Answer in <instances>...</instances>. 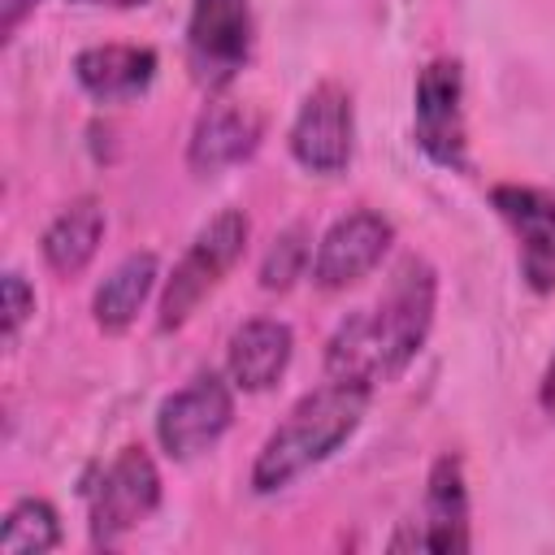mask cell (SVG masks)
Instances as JSON below:
<instances>
[{
  "instance_id": "11",
  "label": "cell",
  "mask_w": 555,
  "mask_h": 555,
  "mask_svg": "<svg viewBox=\"0 0 555 555\" xmlns=\"http://www.w3.org/2000/svg\"><path fill=\"white\" fill-rule=\"evenodd\" d=\"M260 134H264V121L256 108L238 104V100H208L204 113L195 117L191 126V139H186V169L195 178H212V173H225L234 165H243L256 147H260Z\"/></svg>"
},
{
  "instance_id": "6",
  "label": "cell",
  "mask_w": 555,
  "mask_h": 555,
  "mask_svg": "<svg viewBox=\"0 0 555 555\" xmlns=\"http://www.w3.org/2000/svg\"><path fill=\"white\" fill-rule=\"evenodd\" d=\"M251 0H191L186 69L204 91H225L251 61Z\"/></svg>"
},
{
  "instance_id": "3",
  "label": "cell",
  "mask_w": 555,
  "mask_h": 555,
  "mask_svg": "<svg viewBox=\"0 0 555 555\" xmlns=\"http://www.w3.org/2000/svg\"><path fill=\"white\" fill-rule=\"evenodd\" d=\"M251 238V221L243 208H221L217 217H208L195 238L186 243V251L178 256L173 273L165 278L160 291V308H156V325L160 330H178L191 321V312L221 286V278L243 260Z\"/></svg>"
},
{
  "instance_id": "15",
  "label": "cell",
  "mask_w": 555,
  "mask_h": 555,
  "mask_svg": "<svg viewBox=\"0 0 555 555\" xmlns=\"http://www.w3.org/2000/svg\"><path fill=\"white\" fill-rule=\"evenodd\" d=\"M104 225H108V217H104V204H100L95 195L69 199V204L48 221V230H43V238H39L43 264H48L56 278H78V273L95 260V251H100V243H104Z\"/></svg>"
},
{
  "instance_id": "21",
  "label": "cell",
  "mask_w": 555,
  "mask_h": 555,
  "mask_svg": "<svg viewBox=\"0 0 555 555\" xmlns=\"http://www.w3.org/2000/svg\"><path fill=\"white\" fill-rule=\"evenodd\" d=\"M538 403H542L546 412H555V356H551V364H546V373H542V386H538Z\"/></svg>"
},
{
  "instance_id": "19",
  "label": "cell",
  "mask_w": 555,
  "mask_h": 555,
  "mask_svg": "<svg viewBox=\"0 0 555 555\" xmlns=\"http://www.w3.org/2000/svg\"><path fill=\"white\" fill-rule=\"evenodd\" d=\"M0 299H4V343L13 347L17 334H22V325L35 317V291H30V282L17 269H9L0 278Z\"/></svg>"
},
{
  "instance_id": "2",
  "label": "cell",
  "mask_w": 555,
  "mask_h": 555,
  "mask_svg": "<svg viewBox=\"0 0 555 555\" xmlns=\"http://www.w3.org/2000/svg\"><path fill=\"white\" fill-rule=\"evenodd\" d=\"M369 399H373V386L334 382V377H325V386L308 390L260 442V451L251 460V490L278 494V490L295 486L304 473H312L317 464H325L360 429Z\"/></svg>"
},
{
  "instance_id": "12",
  "label": "cell",
  "mask_w": 555,
  "mask_h": 555,
  "mask_svg": "<svg viewBox=\"0 0 555 555\" xmlns=\"http://www.w3.org/2000/svg\"><path fill=\"white\" fill-rule=\"evenodd\" d=\"M395 546H416V551H438V555H460L473 546L468 533V486H464V464L460 455H438L425 481V507L421 525L412 538H399Z\"/></svg>"
},
{
  "instance_id": "16",
  "label": "cell",
  "mask_w": 555,
  "mask_h": 555,
  "mask_svg": "<svg viewBox=\"0 0 555 555\" xmlns=\"http://www.w3.org/2000/svg\"><path fill=\"white\" fill-rule=\"evenodd\" d=\"M156 282H160V260H156V251H130V256H121V260L108 269V278L95 286V295H91V317H95V325H100L104 334H126V330L134 325V317L143 312V304L152 299Z\"/></svg>"
},
{
  "instance_id": "18",
  "label": "cell",
  "mask_w": 555,
  "mask_h": 555,
  "mask_svg": "<svg viewBox=\"0 0 555 555\" xmlns=\"http://www.w3.org/2000/svg\"><path fill=\"white\" fill-rule=\"evenodd\" d=\"M308 269H312L308 230H304V225H286V230L269 243V251H264V260H260V286H264V291H286V286H295Z\"/></svg>"
},
{
  "instance_id": "8",
  "label": "cell",
  "mask_w": 555,
  "mask_h": 555,
  "mask_svg": "<svg viewBox=\"0 0 555 555\" xmlns=\"http://www.w3.org/2000/svg\"><path fill=\"white\" fill-rule=\"evenodd\" d=\"M286 147H291L295 165L317 178L343 173L356 156V108H351L347 87L317 82L304 95V104L286 130Z\"/></svg>"
},
{
  "instance_id": "5",
  "label": "cell",
  "mask_w": 555,
  "mask_h": 555,
  "mask_svg": "<svg viewBox=\"0 0 555 555\" xmlns=\"http://www.w3.org/2000/svg\"><path fill=\"white\" fill-rule=\"evenodd\" d=\"M234 425V382L217 369L195 373L186 386L169 390L156 408V442L169 460H195L225 438Z\"/></svg>"
},
{
  "instance_id": "7",
  "label": "cell",
  "mask_w": 555,
  "mask_h": 555,
  "mask_svg": "<svg viewBox=\"0 0 555 555\" xmlns=\"http://www.w3.org/2000/svg\"><path fill=\"white\" fill-rule=\"evenodd\" d=\"M412 139L438 169L468 165L464 126V65L455 56H434L412 87Z\"/></svg>"
},
{
  "instance_id": "9",
  "label": "cell",
  "mask_w": 555,
  "mask_h": 555,
  "mask_svg": "<svg viewBox=\"0 0 555 555\" xmlns=\"http://www.w3.org/2000/svg\"><path fill=\"white\" fill-rule=\"evenodd\" d=\"M390 243H395L390 217H382L377 208H351L321 234L312 251V282L321 291H347L386 260Z\"/></svg>"
},
{
  "instance_id": "13",
  "label": "cell",
  "mask_w": 555,
  "mask_h": 555,
  "mask_svg": "<svg viewBox=\"0 0 555 555\" xmlns=\"http://www.w3.org/2000/svg\"><path fill=\"white\" fill-rule=\"evenodd\" d=\"M156 52L147 43H91L74 56V82L95 104H130L156 82Z\"/></svg>"
},
{
  "instance_id": "14",
  "label": "cell",
  "mask_w": 555,
  "mask_h": 555,
  "mask_svg": "<svg viewBox=\"0 0 555 555\" xmlns=\"http://www.w3.org/2000/svg\"><path fill=\"white\" fill-rule=\"evenodd\" d=\"M291 356H295V330L278 317H251L225 343V377L234 382V390L260 395L278 386Z\"/></svg>"
},
{
  "instance_id": "10",
  "label": "cell",
  "mask_w": 555,
  "mask_h": 555,
  "mask_svg": "<svg viewBox=\"0 0 555 555\" xmlns=\"http://www.w3.org/2000/svg\"><path fill=\"white\" fill-rule=\"evenodd\" d=\"M490 204L516 238L525 286L538 295H551L555 291V195L525 182H499L490 191Z\"/></svg>"
},
{
  "instance_id": "22",
  "label": "cell",
  "mask_w": 555,
  "mask_h": 555,
  "mask_svg": "<svg viewBox=\"0 0 555 555\" xmlns=\"http://www.w3.org/2000/svg\"><path fill=\"white\" fill-rule=\"evenodd\" d=\"M74 4H104V9H139L147 0H74Z\"/></svg>"
},
{
  "instance_id": "4",
  "label": "cell",
  "mask_w": 555,
  "mask_h": 555,
  "mask_svg": "<svg viewBox=\"0 0 555 555\" xmlns=\"http://www.w3.org/2000/svg\"><path fill=\"white\" fill-rule=\"evenodd\" d=\"M82 503L91 546H117L130 529H139L160 507V468L147 447L130 442L108 464L91 468L82 477Z\"/></svg>"
},
{
  "instance_id": "17",
  "label": "cell",
  "mask_w": 555,
  "mask_h": 555,
  "mask_svg": "<svg viewBox=\"0 0 555 555\" xmlns=\"http://www.w3.org/2000/svg\"><path fill=\"white\" fill-rule=\"evenodd\" d=\"M61 546V516L48 499H17L0 525V555H48Z\"/></svg>"
},
{
  "instance_id": "1",
  "label": "cell",
  "mask_w": 555,
  "mask_h": 555,
  "mask_svg": "<svg viewBox=\"0 0 555 555\" xmlns=\"http://www.w3.org/2000/svg\"><path fill=\"white\" fill-rule=\"evenodd\" d=\"M438 308V273L429 260L408 256L395 264L386 291L338 321L325 343V377L360 382V386H390L408 373L416 351L434 330Z\"/></svg>"
},
{
  "instance_id": "20",
  "label": "cell",
  "mask_w": 555,
  "mask_h": 555,
  "mask_svg": "<svg viewBox=\"0 0 555 555\" xmlns=\"http://www.w3.org/2000/svg\"><path fill=\"white\" fill-rule=\"evenodd\" d=\"M35 4H39V0H4V35H9V39L17 35L22 13H26V9H35Z\"/></svg>"
}]
</instances>
